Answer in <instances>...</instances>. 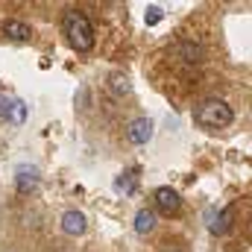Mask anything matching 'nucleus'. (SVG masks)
Wrapping results in <instances>:
<instances>
[{"label": "nucleus", "instance_id": "f257e3e1", "mask_svg": "<svg viewBox=\"0 0 252 252\" xmlns=\"http://www.w3.org/2000/svg\"><path fill=\"white\" fill-rule=\"evenodd\" d=\"M62 32L67 35L70 47L76 53H88L94 47V27L82 9H67L62 18Z\"/></svg>", "mask_w": 252, "mask_h": 252}, {"label": "nucleus", "instance_id": "f03ea898", "mask_svg": "<svg viewBox=\"0 0 252 252\" xmlns=\"http://www.w3.org/2000/svg\"><path fill=\"white\" fill-rule=\"evenodd\" d=\"M193 121L202 129H223V126H229L235 121V112L226 100H205V103L196 106Z\"/></svg>", "mask_w": 252, "mask_h": 252}, {"label": "nucleus", "instance_id": "7ed1b4c3", "mask_svg": "<svg viewBox=\"0 0 252 252\" xmlns=\"http://www.w3.org/2000/svg\"><path fill=\"white\" fill-rule=\"evenodd\" d=\"M153 199H156V208L161 211V214H179V208H182V199H179V193L173 188H156V193H153Z\"/></svg>", "mask_w": 252, "mask_h": 252}, {"label": "nucleus", "instance_id": "20e7f679", "mask_svg": "<svg viewBox=\"0 0 252 252\" xmlns=\"http://www.w3.org/2000/svg\"><path fill=\"white\" fill-rule=\"evenodd\" d=\"M0 118H3L6 124L21 126L27 121V106H24L21 100H0Z\"/></svg>", "mask_w": 252, "mask_h": 252}, {"label": "nucleus", "instance_id": "39448f33", "mask_svg": "<svg viewBox=\"0 0 252 252\" xmlns=\"http://www.w3.org/2000/svg\"><path fill=\"white\" fill-rule=\"evenodd\" d=\"M85 229H88V220H85V214L82 211H76V208H70V211H64L62 214V232L64 235H85Z\"/></svg>", "mask_w": 252, "mask_h": 252}, {"label": "nucleus", "instance_id": "423d86ee", "mask_svg": "<svg viewBox=\"0 0 252 252\" xmlns=\"http://www.w3.org/2000/svg\"><path fill=\"white\" fill-rule=\"evenodd\" d=\"M126 138H129L132 144H147V141L153 138V121H150V118H138V121H132L129 129H126Z\"/></svg>", "mask_w": 252, "mask_h": 252}, {"label": "nucleus", "instance_id": "0eeeda50", "mask_svg": "<svg viewBox=\"0 0 252 252\" xmlns=\"http://www.w3.org/2000/svg\"><path fill=\"white\" fill-rule=\"evenodd\" d=\"M0 32H3L9 41H18V44H24V41H30V38H32V30H30L24 21H3Z\"/></svg>", "mask_w": 252, "mask_h": 252}, {"label": "nucleus", "instance_id": "6e6552de", "mask_svg": "<svg viewBox=\"0 0 252 252\" xmlns=\"http://www.w3.org/2000/svg\"><path fill=\"white\" fill-rule=\"evenodd\" d=\"M15 185H18V193H32L38 188V170L35 167H18Z\"/></svg>", "mask_w": 252, "mask_h": 252}, {"label": "nucleus", "instance_id": "1a4fd4ad", "mask_svg": "<svg viewBox=\"0 0 252 252\" xmlns=\"http://www.w3.org/2000/svg\"><path fill=\"white\" fill-rule=\"evenodd\" d=\"M232 217H235V211H232V208H223L217 217H211L208 232H211V235H226V232L232 229Z\"/></svg>", "mask_w": 252, "mask_h": 252}, {"label": "nucleus", "instance_id": "9d476101", "mask_svg": "<svg viewBox=\"0 0 252 252\" xmlns=\"http://www.w3.org/2000/svg\"><path fill=\"white\" fill-rule=\"evenodd\" d=\"M153 229H156V211L153 208H141L135 214V232L138 235H150Z\"/></svg>", "mask_w": 252, "mask_h": 252}, {"label": "nucleus", "instance_id": "9b49d317", "mask_svg": "<svg viewBox=\"0 0 252 252\" xmlns=\"http://www.w3.org/2000/svg\"><path fill=\"white\" fill-rule=\"evenodd\" d=\"M109 88H112V94H118V97H124L132 91V85H129V79H126L124 73H112L109 76Z\"/></svg>", "mask_w": 252, "mask_h": 252}, {"label": "nucleus", "instance_id": "f8f14e48", "mask_svg": "<svg viewBox=\"0 0 252 252\" xmlns=\"http://www.w3.org/2000/svg\"><path fill=\"white\" fill-rule=\"evenodd\" d=\"M135 185H138V176H135V170H126V173H121V176L115 179V188L124 190V193H135Z\"/></svg>", "mask_w": 252, "mask_h": 252}, {"label": "nucleus", "instance_id": "ddd939ff", "mask_svg": "<svg viewBox=\"0 0 252 252\" xmlns=\"http://www.w3.org/2000/svg\"><path fill=\"white\" fill-rule=\"evenodd\" d=\"M179 50H182L185 62H193V64H196V62H202V50H199L196 44H190V41H185V44H182Z\"/></svg>", "mask_w": 252, "mask_h": 252}, {"label": "nucleus", "instance_id": "4468645a", "mask_svg": "<svg viewBox=\"0 0 252 252\" xmlns=\"http://www.w3.org/2000/svg\"><path fill=\"white\" fill-rule=\"evenodd\" d=\"M164 18V12H161V6H150L147 9V15H144V21H147V27H156L158 21Z\"/></svg>", "mask_w": 252, "mask_h": 252}, {"label": "nucleus", "instance_id": "2eb2a0df", "mask_svg": "<svg viewBox=\"0 0 252 252\" xmlns=\"http://www.w3.org/2000/svg\"><path fill=\"white\" fill-rule=\"evenodd\" d=\"M161 252H182V250H176V247H167V250H161Z\"/></svg>", "mask_w": 252, "mask_h": 252}]
</instances>
